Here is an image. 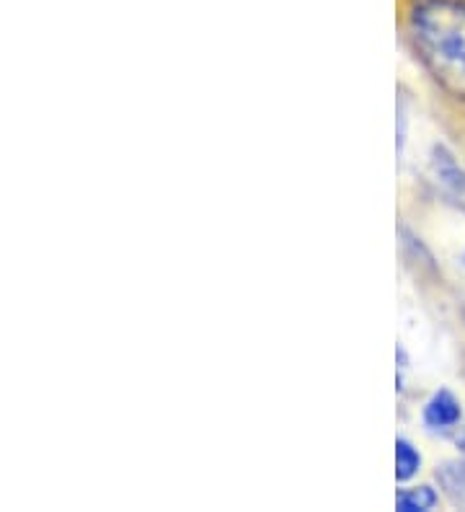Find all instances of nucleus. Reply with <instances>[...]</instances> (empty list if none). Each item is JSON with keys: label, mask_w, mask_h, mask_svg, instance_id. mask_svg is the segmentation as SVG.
I'll return each instance as SVG.
<instances>
[{"label": "nucleus", "mask_w": 465, "mask_h": 512, "mask_svg": "<svg viewBox=\"0 0 465 512\" xmlns=\"http://www.w3.org/2000/svg\"><path fill=\"white\" fill-rule=\"evenodd\" d=\"M409 34L432 81L465 101V0H414Z\"/></svg>", "instance_id": "nucleus-1"}, {"label": "nucleus", "mask_w": 465, "mask_h": 512, "mask_svg": "<svg viewBox=\"0 0 465 512\" xmlns=\"http://www.w3.org/2000/svg\"><path fill=\"white\" fill-rule=\"evenodd\" d=\"M429 161H432L434 179H437V184H440L447 200L465 213V169L455 161L453 150L447 148V145L437 143L432 148V158Z\"/></svg>", "instance_id": "nucleus-2"}, {"label": "nucleus", "mask_w": 465, "mask_h": 512, "mask_svg": "<svg viewBox=\"0 0 465 512\" xmlns=\"http://www.w3.org/2000/svg\"><path fill=\"white\" fill-rule=\"evenodd\" d=\"M422 419L429 430L450 432L458 430V425L463 422V409H460V401L455 399V394L442 388V391H434L429 396V401L424 404Z\"/></svg>", "instance_id": "nucleus-3"}, {"label": "nucleus", "mask_w": 465, "mask_h": 512, "mask_svg": "<svg viewBox=\"0 0 465 512\" xmlns=\"http://www.w3.org/2000/svg\"><path fill=\"white\" fill-rule=\"evenodd\" d=\"M434 479H437L440 492L445 494V500L453 507L465 510V458L442 461L434 469Z\"/></svg>", "instance_id": "nucleus-4"}, {"label": "nucleus", "mask_w": 465, "mask_h": 512, "mask_svg": "<svg viewBox=\"0 0 465 512\" xmlns=\"http://www.w3.org/2000/svg\"><path fill=\"white\" fill-rule=\"evenodd\" d=\"M440 505V494L432 487L422 484V487H406L398 489L396 494V510L398 512H429Z\"/></svg>", "instance_id": "nucleus-5"}, {"label": "nucleus", "mask_w": 465, "mask_h": 512, "mask_svg": "<svg viewBox=\"0 0 465 512\" xmlns=\"http://www.w3.org/2000/svg\"><path fill=\"white\" fill-rule=\"evenodd\" d=\"M422 469V453L416 450V445L411 443L409 438H398L396 440V479L401 484L414 479Z\"/></svg>", "instance_id": "nucleus-6"}, {"label": "nucleus", "mask_w": 465, "mask_h": 512, "mask_svg": "<svg viewBox=\"0 0 465 512\" xmlns=\"http://www.w3.org/2000/svg\"><path fill=\"white\" fill-rule=\"evenodd\" d=\"M396 150L398 156H403V148H406V132H409V117H406V101L398 99L396 104Z\"/></svg>", "instance_id": "nucleus-7"}, {"label": "nucleus", "mask_w": 465, "mask_h": 512, "mask_svg": "<svg viewBox=\"0 0 465 512\" xmlns=\"http://www.w3.org/2000/svg\"><path fill=\"white\" fill-rule=\"evenodd\" d=\"M453 440H455V445H458L460 453H465V425L463 427L458 425V432L453 435Z\"/></svg>", "instance_id": "nucleus-8"}]
</instances>
